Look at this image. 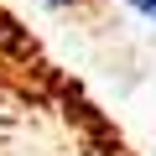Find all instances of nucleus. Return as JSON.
I'll return each instance as SVG.
<instances>
[{
    "instance_id": "1",
    "label": "nucleus",
    "mask_w": 156,
    "mask_h": 156,
    "mask_svg": "<svg viewBox=\"0 0 156 156\" xmlns=\"http://www.w3.org/2000/svg\"><path fill=\"white\" fill-rule=\"evenodd\" d=\"M130 11H135V16H146V21L156 26V0H130Z\"/></svg>"
},
{
    "instance_id": "2",
    "label": "nucleus",
    "mask_w": 156,
    "mask_h": 156,
    "mask_svg": "<svg viewBox=\"0 0 156 156\" xmlns=\"http://www.w3.org/2000/svg\"><path fill=\"white\" fill-rule=\"evenodd\" d=\"M42 5H52V11H83L89 0H42Z\"/></svg>"
}]
</instances>
